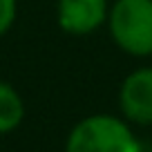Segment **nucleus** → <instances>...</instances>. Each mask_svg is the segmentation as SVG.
Returning <instances> with one entry per match:
<instances>
[{"label":"nucleus","instance_id":"obj_1","mask_svg":"<svg viewBox=\"0 0 152 152\" xmlns=\"http://www.w3.org/2000/svg\"><path fill=\"white\" fill-rule=\"evenodd\" d=\"M65 152H141V143L125 119L92 114L69 130Z\"/></svg>","mask_w":152,"mask_h":152},{"label":"nucleus","instance_id":"obj_2","mask_svg":"<svg viewBox=\"0 0 152 152\" xmlns=\"http://www.w3.org/2000/svg\"><path fill=\"white\" fill-rule=\"evenodd\" d=\"M105 25L123 54L152 56V0H114Z\"/></svg>","mask_w":152,"mask_h":152},{"label":"nucleus","instance_id":"obj_3","mask_svg":"<svg viewBox=\"0 0 152 152\" xmlns=\"http://www.w3.org/2000/svg\"><path fill=\"white\" fill-rule=\"evenodd\" d=\"M119 107L128 123L152 125V65L137 67L119 87Z\"/></svg>","mask_w":152,"mask_h":152},{"label":"nucleus","instance_id":"obj_4","mask_svg":"<svg viewBox=\"0 0 152 152\" xmlns=\"http://www.w3.org/2000/svg\"><path fill=\"white\" fill-rule=\"evenodd\" d=\"M110 14V0H58L56 23L69 36L96 34Z\"/></svg>","mask_w":152,"mask_h":152},{"label":"nucleus","instance_id":"obj_5","mask_svg":"<svg viewBox=\"0 0 152 152\" xmlns=\"http://www.w3.org/2000/svg\"><path fill=\"white\" fill-rule=\"evenodd\" d=\"M25 119V103L14 85L0 81V134H9L20 128Z\"/></svg>","mask_w":152,"mask_h":152},{"label":"nucleus","instance_id":"obj_6","mask_svg":"<svg viewBox=\"0 0 152 152\" xmlns=\"http://www.w3.org/2000/svg\"><path fill=\"white\" fill-rule=\"evenodd\" d=\"M18 16V0H0V38L9 34Z\"/></svg>","mask_w":152,"mask_h":152},{"label":"nucleus","instance_id":"obj_7","mask_svg":"<svg viewBox=\"0 0 152 152\" xmlns=\"http://www.w3.org/2000/svg\"><path fill=\"white\" fill-rule=\"evenodd\" d=\"M150 58H152V56H150Z\"/></svg>","mask_w":152,"mask_h":152}]
</instances>
